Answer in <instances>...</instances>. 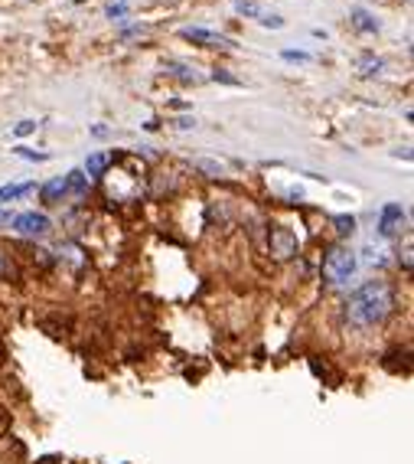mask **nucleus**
<instances>
[{"mask_svg":"<svg viewBox=\"0 0 414 464\" xmlns=\"http://www.w3.org/2000/svg\"><path fill=\"white\" fill-rule=\"evenodd\" d=\"M395 308V291L385 281H366L346 301V321L353 327H376Z\"/></svg>","mask_w":414,"mask_h":464,"instance_id":"nucleus-1","label":"nucleus"},{"mask_svg":"<svg viewBox=\"0 0 414 464\" xmlns=\"http://www.w3.org/2000/svg\"><path fill=\"white\" fill-rule=\"evenodd\" d=\"M356 275V256L349 248H333L326 262H323V278L330 285H346Z\"/></svg>","mask_w":414,"mask_h":464,"instance_id":"nucleus-2","label":"nucleus"},{"mask_svg":"<svg viewBox=\"0 0 414 464\" xmlns=\"http://www.w3.org/2000/svg\"><path fill=\"white\" fill-rule=\"evenodd\" d=\"M271 256L277 258V262H287V258H294L297 256V236H294L291 229H287V226H274V229H271Z\"/></svg>","mask_w":414,"mask_h":464,"instance_id":"nucleus-3","label":"nucleus"},{"mask_svg":"<svg viewBox=\"0 0 414 464\" xmlns=\"http://www.w3.org/2000/svg\"><path fill=\"white\" fill-rule=\"evenodd\" d=\"M405 223H408L405 209H401L398 203H385V206H382V216H378V236L391 239V236H398V232L405 229Z\"/></svg>","mask_w":414,"mask_h":464,"instance_id":"nucleus-4","label":"nucleus"},{"mask_svg":"<svg viewBox=\"0 0 414 464\" xmlns=\"http://www.w3.org/2000/svg\"><path fill=\"white\" fill-rule=\"evenodd\" d=\"M183 39L196 43V46H206V49H229L232 39L222 36V33H212V30H202V26H186Z\"/></svg>","mask_w":414,"mask_h":464,"instance_id":"nucleus-5","label":"nucleus"},{"mask_svg":"<svg viewBox=\"0 0 414 464\" xmlns=\"http://www.w3.org/2000/svg\"><path fill=\"white\" fill-rule=\"evenodd\" d=\"M14 229L20 232V236H46V232L53 229V223H49L43 213H24V216L14 219Z\"/></svg>","mask_w":414,"mask_h":464,"instance_id":"nucleus-6","label":"nucleus"},{"mask_svg":"<svg viewBox=\"0 0 414 464\" xmlns=\"http://www.w3.org/2000/svg\"><path fill=\"white\" fill-rule=\"evenodd\" d=\"M39 193H43V203H62L69 196V183H66V177H53Z\"/></svg>","mask_w":414,"mask_h":464,"instance_id":"nucleus-7","label":"nucleus"},{"mask_svg":"<svg viewBox=\"0 0 414 464\" xmlns=\"http://www.w3.org/2000/svg\"><path fill=\"white\" fill-rule=\"evenodd\" d=\"M111 161H115V154H105V151L92 154L88 161H85V177H101V173L111 167Z\"/></svg>","mask_w":414,"mask_h":464,"instance_id":"nucleus-8","label":"nucleus"},{"mask_svg":"<svg viewBox=\"0 0 414 464\" xmlns=\"http://www.w3.org/2000/svg\"><path fill=\"white\" fill-rule=\"evenodd\" d=\"M163 72H167V76H173V79H180V82H192V86L200 82L196 69H192V66H186V62H173V59H170L167 66H163Z\"/></svg>","mask_w":414,"mask_h":464,"instance_id":"nucleus-9","label":"nucleus"},{"mask_svg":"<svg viewBox=\"0 0 414 464\" xmlns=\"http://www.w3.org/2000/svg\"><path fill=\"white\" fill-rule=\"evenodd\" d=\"M353 26L359 33H376L378 30V20L372 14H368V10H362V7H356L353 10Z\"/></svg>","mask_w":414,"mask_h":464,"instance_id":"nucleus-10","label":"nucleus"},{"mask_svg":"<svg viewBox=\"0 0 414 464\" xmlns=\"http://www.w3.org/2000/svg\"><path fill=\"white\" fill-rule=\"evenodd\" d=\"M66 183H69V193H72V196H82L85 190H88V177H85V171L66 173Z\"/></svg>","mask_w":414,"mask_h":464,"instance_id":"nucleus-11","label":"nucleus"},{"mask_svg":"<svg viewBox=\"0 0 414 464\" xmlns=\"http://www.w3.org/2000/svg\"><path fill=\"white\" fill-rule=\"evenodd\" d=\"M30 190H33V183H10V186H0V203L20 200V196H26Z\"/></svg>","mask_w":414,"mask_h":464,"instance_id":"nucleus-12","label":"nucleus"},{"mask_svg":"<svg viewBox=\"0 0 414 464\" xmlns=\"http://www.w3.org/2000/svg\"><path fill=\"white\" fill-rule=\"evenodd\" d=\"M235 10H238V14H245V16H261V14H264V10H261L254 0H238Z\"/></svg>","mask_w":414,"mask_h":464,"instance_id":"nucleus-13","label":"nucleus"},{"mask_svg":"<svg viewBox=\"0 0 414 464\" xmlns=\"http://www.w3.org/2000/svg\"><path fill=\"white\" fill-rule=\"evenodd\" d=\"M333 223H336V232H339V236H349V232L356 229V219H353V216H336Z\"/></svg>","mask_w":414,"mask_h":464,"instance_id":"nucleus-14","label":"nucleus"},{"mask_svg":"<svg viewBox=\"0 0 414 464\" xmlns=\"http://www.w3.org/2000/svg\"><path fill=\"white\" fill-rule=\"evenodd\" d=\"M258 24H261V26H271V30H281V26H284V20H281L277 14H261V16H258Z\"/></svg>","mask_w":414,"mask_h":464,"instance_id":"nucleus-15","label":"nucleus"},{"mask_svg":"<svg viewBox=\"0 0 414 464\" xmlns=\"http://www.w3.org/2000/svg\"><path fill=\"white\" fill-rule=\"evenodd\" d=\"M105 14L111 16V20H121V16L128 14V4H124V0H118V4H108V7H105Z\"/></svg>","mask_w":414,"mask_h":464,"instance_id":"nucleus-16","label":"nucleus"},{"mask_svg":"<svg viewBox=\"0 0 414 464\" xmlns=\"http://www.w3.org/2000/svg\"><path fill=\"white\" fill-rule=\"evenodd\" d=\"M281 59H287V62H310V53H304V49H284V53H281Z\"/></svg>","mask_w":414,"mask_h":464,"instance_id":"nucleus-17","label":"nucleus"},{"mask_svg":"<svg viewBox=\"0 0 414 464\" xmlns=\"http://www.w3.org/2000/svg\"><path fill=\"white\" fill-rule=\"evenodd\" d=\"M16 154L26 157V161H49L46 151H30V147H16Z\"/></svg>","mask_w":414,"mask_h":464,"instance_id":"nucleus-18","label":"nucleus"},{"mask_svg":"<svg viewBox=\"0 0 414 464\" xmlns=\"http://www.w3.org/2000/svg\"><path fill=\"white\" fill-rule=\"evenodd\" d=\"M33 131H36V121H20V124L14 128L16 138H26V134H33Z\"/></svg>","mask_w":414,"mask_h":464,"instance_id":"nucleus-19","label":"nucleus"},{"mask_svg":"<svg viewBox=\"0 0 414 464\" xmlns=\"http://www.w3.org/2000/svg\"><path fill=\"white\" fill-rule=\"evenodd\" d=\"M378 69H382V62H378V59H366V62H362V76H376Z\"/></svg>","mask_w":414,"mask_h":464,"instance_id":"nucleus-20","label":"nucleus"},{"mask_svg":"<svg viewBox=\"0 0 414 464\" xmlns=\"http://www.w3.org/2000/svg\"><path fill=\"white\" fill-rule=\"evenodd\" d=\"M196 167H202V171L212 173V177H219V173H222V167H219V163H212V161H196Z\"/></svg>","mask_w":414,"mask_h":464,"instance_id":"nucleus-21","label":"nucleus"},{"mask_svg":"<svg viewBox=\"0 0 414 464\" xmlns=\"http://www.w3.org/2000/svg\"><path fill=\"white\" fill-rule=\"evenodd\" d=\"M212 79H215V82H229V86H238V79H235V76H229L225 69H215V72H212Z\"/></svg>","mask_w":414,"mask_h":464,"instance_id":"nucleus-22","label":"nucleus"},{"mask_svg":"<svg viewBox=\"0 0 414 464\" xmlns=\"http://www.w3.org/2000/svg\"><path fill=\"white\" fill-rule=\"evenodd\" d=\"M92 134H95V138H105V134H108V128H105V124H95V128H92Z\"/></svg>","mask_w":414,"mask_h":464,"instance_id":"nucleus-23","label":"nucleus"},{"mask_svg":"<svg viewBox=\"0 0 414 464\" xmlns=\"http://www.w3.org/2000/svg\"><path fill=\"white\" fill-rule=\"evenodd\" d=\"M0 275H7V258H4V252H0Z\"/></svg>","mask_w":414,"mask_h":464,"instance_id":"nucleus-24","label":"nucleus"},{"mask_svg":"<svg viewBox=\"0 0 414 464\" xmlns=\"http://www.w3.org/2000/svg\"><path fill=\"white\" fill-rule=\"evenodd\" d=\"M10 223V213H4V209H0V226H7Z\"/></svg>","mask_w":414,"mask_h":464,"instance_id":"nucleus-25","label":"nucleus"},{"mask_svg":"<svg viewBox=\"0 0 414 464\" xmlns=\"http://www.w3.org/2000/svg\"><path fill=\"white\" fill-rule=\"evenodd\" d=\"M76 4H82V0H76Z\"/></svg>","mask_w":414,"mask_h":464,"instance_id":"nucleus-26","label":"nucleus"}]
</instances>
